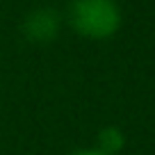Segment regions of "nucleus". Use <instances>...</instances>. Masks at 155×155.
Instances as JSON below:
<instances>
[{
  "mask_svg": "<svg viewBox=\"0 0 155 155\" xmlns=\"http://www.w3.org/2000/svg\"><path fill=\"white\" fill-rule=\"evenodd\" d=\"M123 146H126V135L116 126H107V128H103V130L98 132V146L96 148H101L103 153L116 155Z\"/></svg>",
  "mask_w": 155,
  "mask_h": 155,
  "instance_id": "nucleus-3",
  "label": "nucleus"
},
{
  "mask_svg": "<svg viewBox=\"0 0 155 155\" xmlns=\"http://www.w3.org/2000/svg\"><path fill=\"white\" fill-rule=\"evenodd\" d=\"M71 155H107V153H103L101 148H78Z\"/></svg>",
  "mask_w": 155,
  "mask_h": 155,
  "instance_id": "nucleus-4",
  "label": "nucleus"
},
{
  "mask_svg": "<svg viewBox=\"0 0 155 155\" xmlns=\"http://www.w3.org/2000/svg\"><path fill=\"white\" fill-rule=\"evenodd\" d=\"M59 28H62V16L53 7H37V9L28 12L23 18V25H21L25 39L34 41V44L53 41L59 34Z\"/></svg>",
  "mask_w": 155,
  "mask_h": 155,
  "instance_id": "nucleus-2",
  "label": "nucleus"
},
{
  "mask_svg": "<svg viewBox=\"0 0 155 155\" xmlns=\"http://www.w3.org/2000/svg\"><path fill=\"white\" fill-rule=\"evenodd\" d=\"M68 23L84 39H110L121 28V9L114 0H73Z\"/></svg>",
  "mask_w": 155,
  "mask_h": 155,
  "instance_id": "nucleus-1",
  "label": "nucleus"
}]
</instances>
